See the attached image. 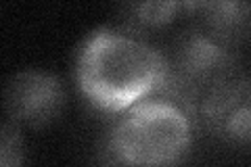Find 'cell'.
<instances>
[{
    "label": "cell",
    "instance_id": "cell-8",
    "mask_svg": "<svg viewBox=\"0 0 251 167\" xmlns=\"http://www.w3.org/2000/svg\"><path fill=\"white\" fill-rule=\"evenodd\" d=\"M19 123L6 117L2 123V134H0V165L13 167L23 161V142L19 134Z\"/></svg>",
    "mask_w": 251,
    "mask_h": 167
},
{
    "label": "cell",
    "instance_id": "cell-2",
    "mask_svg": "<svg viewBox=\"0 0 251 167\" xmlns=\"http://www.w3.org/2000/svg\"><path fill=\"white\" fill-rule=\"evenodd\" d=\"M193 121L182 109L145 98L126 111L107 134V161L124 165H174L191 148Z\"/></svg>",
    "mask_w": 251,
    "mask_h": 167
},
{
    "label": "cell",
    "instance_id": "cell-1",
    "mask_svg": "<svg viewBox=\"0 0 251 167\" xmlns=\"http://www.w3.org/2000/svg\"><path fill=\"white\" fill-rule=\"evenodd\" d=\"M166 75V54L138 34L99 27L75 54V84L100 111L122 113L153 96Z\"/></svg>",
    "mask_w": 251,
    "mask_h": 167
},
{
    "label": "cell",
    "instance_id": "cell-7",
    "mask_svg": "<svg viewBox=\"0 0 251 167\" xmlns=\"http://www.w3.org/2000/svg\"><path fill=\"white\" fill-rule=\"evenodd\" d=\"M191 0H115L117 17L124 27L138 36L159 31L178 17H188Z\"/></svg>",
    "mask_w": 251,
    "mask_h": 167
},
{
    "label": "cell",
    "instance_id": "cell-6",
    "mask_svg": "<svg viewBox=\"0 0 251 167\" xmlns=\"http://www.w3.org/2000/svg\"><path fill=\"white\" fill-rule=\"evenodd\" d=\"M188 17L230 48L251 42V0H191Z\"/></svg>",
    "mask_w": 251,
    "mask_h": 167
},
{
    "label": "cell",
    "instance_id": "cell-3",
    "mask_svg": "<svg viewBox=\"0 0 251 167\" xmlns=\"http://www.w3.org/2000/svg\"><path fill=\"white\" fill-rule=\"evenodd\" d=\"M237 48L211 38L197 25L178 34L166 54V75L149 98H163L182 109L195 123L203 96L224 79L243 71Z\"/></svg>",
    "mask_w": 251,
    "mask_h": 167
},
{
    "label": "cell",
    "instance_id": "cell-5",
    "mask_svg": "<svg viewBox=\"0 0 251 167\" xmlns=\"http://www.w3.org/2000/svg\"><path fill=\"white\" fill-rule=\"evenodd\" d=\"M6 117L27 128H44L65 109V88L57 75L42 69H23L4 86Z\"/></svg>",
    "mask_w": 251,
    "mask_h": 167
},
{
    "label": "cell",
    "instance_id": "cell-4",
    "mask_svg": "<svg viewBox=\"0 0 251 167\" xmlns=\"http://www.w3.org/2000/svg\"><path fill=\"white\" fill-rule=\"evenodd\" d=\"M195 125L230 146H251V75L245 69L203 96Z\"/></svg>",
    "mask_w": 251,
    "mask_h": 167
}]
</instances>
